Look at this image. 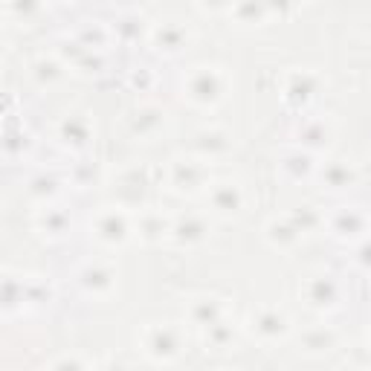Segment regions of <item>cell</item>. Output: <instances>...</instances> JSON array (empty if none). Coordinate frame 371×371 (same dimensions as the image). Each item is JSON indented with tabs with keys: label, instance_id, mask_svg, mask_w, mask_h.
Listing matches in <instances>:
<instances>
[{
	"label": "cell",
	"instance_id": "cell-1",
	"mask_svg": "<svg viewBox=\"0 0 371 371\" xmlns=\"http://www.w3.org/2000/svg\"><path fill=\"white\" fill-rule=\"evenodd\" d=\"M145 354L157 363H169L180 354V331L177 328H148L145 333Z\"/></svg>",
	"mask_w": 371,
	"mask_h": 371
},
{
	"label": "cell",
	"instance_id": "cell-4",
	"mask_svg": "<svg viewBox=\"0 0 371 371\" xmlns=\"http://www.w3.org/2000/svg\"><path fill=\"white\" fill-rule=\"evenodd\" d=\"M200 79H203L200 84L192 79V96H200V99H218V96H221V87L215 84V79H218V76H215V70H203Z\"/></svg>",
	"mask_w": 371,
	"mask_h": 371
},
{
	"label": "cell",
	"instance_id": "cell-3",
	"mask_svg": "<svg viewBox=\"0 0 371 371\" xmlns=\"http://www.w3.org/2000/svg\"><path fill=\"white\" fill-rule=\"evenodd\" d=\"M311 285L316 287V293L307 290V299H311L316 307H331L336 302V287L328 282V278H316V282H311Z\"/></svg>",
	"mask_w": 371,
	"mask_h": 371
},
{
	"label": "cell",
	"instance_id": "cell-2",
	"mask_svg": "<svg viewBox=\"0 0 371 371\" xmlns=\"http://www.w3.org/2000/svg\"><path fill=\"white\" fill-rule=\"evenodd\" d=\"M253 331L264 339H278L287 333V319L275 311H261L258 316H253Z\"/></svg>",
	"mask_w": 371,
	"mask_h": 371
},
{
	"label": "cell",
	"instance_id": "cell-5",
	"mask_svg": "<svg viewBox=\"0 0 371 371\" xmlns=\"http://www.w3.org/2000/svg\"><path fill=\"white\" fill-rule=\"evenodd\" d=\"M110 273H105L102 267H87L84 273H81V285L87 287V290H93V293H102V287H110L113 282H110Z\"/></svg>",
	"mask_w": 371,
	"mask_h": 371
},
{
	"label": "cell",
	"instance_id": "cell-6",
	"mask_svg": "<svg viewBox=\"0 0 371 371\" xmlns=\"http://www.w3.org/2000/svg\"><path fill=\"white\" fill-rule=\"evenodd\" d=\"M125 232H128L125 221L116 218L113 212H110V215H105V218L99 221V235H102V238H108V241H122V238H125Z\"/></svg>",
	"mask_w": 371,
	"mask_h": 371
},
{
	"label": "cell",
	"instance_id": "cell-7",
	"mask_svg": "<svg viewBox=\"0 0 371 371\" xmlns=\"http://www.w3.org/2000/svg\"><path fill=\"white\" fill-rule=\"evenodd\" d=\"M215 206H218V209H224V212H229V209L235 212V206H238V192L232 189L229 183H224L221 189L215 192Z\"/></svg>",
	"mask_w": 371,
	"mask_h": 371
}]
</instances>
